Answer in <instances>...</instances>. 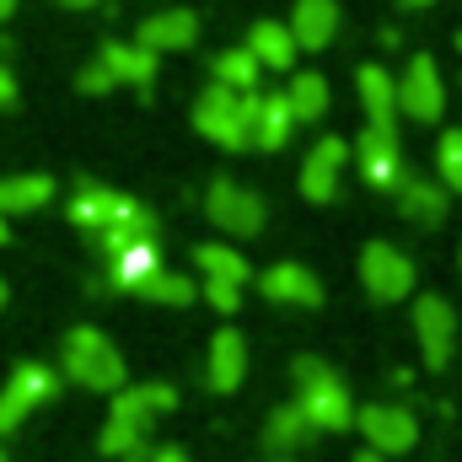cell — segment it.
<instances>
[{
  "instance_id": "38",
  "label": "cell",
  "mask_w": 462,
  "mask_h": 462,
  "mask_svg": "<svg viewBox=\"0 0 462 462\" xmlns=\"http://www.w3.org/2000/svg\"><path fill=\"white\" fill-rule=\"evenodd\" d=\"M398 5H409V11H425V5H436V0H398Z\"/></svg>"
},
{
  "instance_id": "39",
  "label": "cell",
  "mask_w": 462,
  "mask_h": 462,
  "mask_svg": "<svg viewBox=\"0 0 462 462\" xmlns=\"http://www.w3.org/2000/svg\"><path fill=\"white\" fill-rule=\"evenodd\" d=\"M5 301H11V285H5V280H0V312H5Z\"/></svg>"
},
{
  "instance_id": "28",
  "label": "cell",
  "mask_w": 462,
  "mask_h": 462,
  "mask_svg": "<svg viewBox=\"0 0 462 462\" xmlns=\"http://www.w3.org/2000/svg\"><path fill=\"white\" fill-rule=\"evenodd\" d=\"M210 81L216 87H231V92H258V81H263V65L236 43V49H221L216 54V65H210Z\"/></svg>"
},
{
  "instance_id": "14",
  "label": "cell",
  "mask_w": 462,
  "mask_h": 462,
  "mask_svg": "<svg viewBox=\"0 0 462 462\" xmlns=\"http://www.w3.org/2000/svg\"><path fill=\"white\" fill-rule=\"evenodd\" d=\"M258 291H263V301H274V307H301V312H318L328 296H323V280L307 269V263H296V258H280V263H269L263 274H258Z\"/></svg>"
},
{
  "instance_id": "29",
  "label": "cell",
  "mask_w": 462,
  "mask_h": 462,
  "mask_svg": "<svg viewBox=\"0 0 462 462\" xmlns=\"http://www.w3.org/2000/svg\"><path fill=\"white\" fill-rule=\"evenodd\" d=\"M134 296H145V301H156V307H189V301H199V285H194L189 274H178V269H156Z\"/></svg>"
},
{
  "instance_id": "6",
  "label": "cell",
  "mask_w": 462,
  "mask_h": 462,
  "mask_svg": "<svg viewBox=\"0 0 462 462\" xmlns=\"http://www.w3.org/2000/svg\"><path fill=\"white\" fill-rule=\"evenodd\" d=\"M54 393H60V371H49L43 360H22L0 387V436L27 425L43 403H54Z\"/></svg>"
},
{
  "instance_id": "26",
  "label": "cell",
  "mask_w": 462,
  "mask_h": 462,
  "mask_svg": "<svg viewBox=\"0 0 462 462\" xmlns=\"http://www.w3.org/2000/svg\"><path fill=\"white\" fill-rule=\"evenodd\" d=\"M285 103H291L296 124H323V118H328V103H334L328 76H323V70H296V76L285 81Z\"/></svg>"
},
{
  "instance_id": "2",
  "label": "cell",
  "mask_w": 462,
  "mask_h": 462,
  "mask_svg": "<svg viewBox=\"0 0 462 462\" xmlns=\"http://www.w3.org/2000/svg\"><path fill=\"white\" fill-rule=\"evenodd\" d=\"M172 409H178V387H167V382H134V387H118L114 409H108V425H103V436H97V447H103L108 457H134V452H145L151 425H156L162 414H172Z\"/></svg>"
},
{
  "instance_id": "13",
  "label": "cell",
  "mask_w": 462,
  "mask_h": 462,
  "mask_svg": "<svg viewBox=\"0 0 462 462\" xmlns=\"http://www.w3.org/2000/svg\"><path fill=\"white\" fill-rule=\"evenodd\" d=\"M345 167H349V145L339 134H323V140L307 151L301 172H296L301 199H307V205H334V199H339V183H345Z\"/></svg>"
},
{
  "instance_id": "4",
  "label": "cell",
  "mask_w": 462,
  "mask_h": 462,
  "mask_svg": "<svg viewBox=\"0 0 462 462\" xmlns=\"http://www.w3.org/2000/svg\"><path fill=\"white\" fill-rule=\"evenodd\" d=\"M60 371H65L76 387H87V393H118V387H129V365H124L118 345L103 328H87V323L65 334Z\"/></svg>"
},
{
  "instance_id": "43",
  "label": "cell",
  "mask_w": 462,
  "mask_h": 462,
  "mask_svg": "<svg viewBox=\"0 0 462 462\" xmlns=\"http://www.w3.org/2000/svg\"><path fill=\"white\" fill-rule=\"evenodd\" d=\"M0 462H5V447H0Z\"/></svg>"
},
{
  "instance_id": "22",
  "label": "cell",
  "mask_w": 462,
  "mask_h": 462,
  "mask_svg": "<svg viewBox=\"0 0 462 462\" xmlns=\"http://www.w3.org/2000/svg\"><path fill=\"white\" fill-rule=\"evenodd\" d=\"M54 205V178L49 172H11L0 178V216H38Z\"/></svg>"
},
{
  "instance_id": "31",
  "label": "cell",
  "mask_w": 462,
  "mask_h": 462,
  "mask_svg": "<svg viewBox=\"0 0 462 462\" xmlns=\"http://www.w3.org/2000/svg\"><path fill=\"white\" fill-rule=\"evenodd\" d=\"M114 87H118V81L108 76V65H103V60L81 65V76H76V92H81V97H108Z\"/></svg>"
},
{
  "instance_id": "12",
  "label": "cell",
  "mask_w": 462,
  "mask_h": 462,
  "mask_svg": "<svg viewBox=\"0 0 462 462\" xmlns=\"http://www.w3.org/2000/svg\"><path fill=\"white\" fill-rule=\"evenodd\" d=\"M414 339L430 371H447L452 365V349H457V307L436 291L414 296Z\"/></svg>"
},
{
  "instance_id": "20",
  "label": "cell",
  "mask_w": 462,
  "mask_h": 462,
  "mask_svg": "<svg viewBox=\"0 0 462 462\" xmlns=\"http://www.w3.org/2000/svg\"><path fill=\"white\" fill-rule=\"evenodd\" d=\"M355 92H360L365 124L398 129V76H393V70H382V65H360V70H355Z\"/></svg>"
},
{
  "instance_id": "3",
  "label": "cell",
  "mask_w": 462,
  "mask_h": 462,
  "mask_svg": "<svg viewBox=\"0 0 462 462\" xmlns=\"http://www.w3.org/2000/svg\"><path fill=\"white\" fill-rule=\"evenodd\" d=\"M291 382H296V403H301V414L312 420L318 436L355 425V398H349L345 376L323 355H296L291 360Z\"/></svg>"
},
{
  "instance_id": "27",
  "label": "cell",
  "mask_w": 462,
  "mask_h": 462,
  "mask_svg": "<svg viewBox=\"0 0 462 462\" xmlns=\"http://www.w3.org/2000/svg\"><path fill=\"white\" fill-rule=\"evenodd\" d=\"M194 269L205 274V280H221V285H247L253 280V269H247V258L231 247V242H199L194 247Z\"/></svg>"
},
{
  "instance_id": "19",
  "label": "cell",
  "mask_w": 462,
  "mask_h": 462,
  "mask_svg": "<svg viewBox=\"0 0 462 462\" xmlns=\"http://www.w3.org/2000/svg\"><path fill=\"white\" fill-rule=\"evenodd\" d=\"M205 382L210 393H236L247 382V339L236 328L210 334V355H205Z\"/></svg>"
},
{
  "instance_id": "18",
  "label": "cell",
  "mask_w": 462,
  "mask_h": 462,
  "mask_svg": "<svg viewBox=\"0 0 462 462\" xmlns=\"http://www.w3.org/2000/svg\"><path fill=\"white\" fill-rule=\"evenodd\" d=\"M393 205H398V216L414 221V226H441L447 210H452V194H447L436 178H414V172H403V183L393 189Z\"/></svg>"
},
{
  "instance_id": "10",
  "label": "cell",
  "mask_w": 462,
  "mask_h": 462,
  "mask_svg": "<svg viewBox=\"0 0 462 462\" xmlns=\"http://www.w3.org/2000/svg\"><path fill=\"white\" fill-rule=\"evenodd\" d=\"M349 162L360 167V183H365V189L393 194V189L403 183V145H398V129L365 124V129H360V140L349 145Z\"/></svg>"
},
{
  "instance_id": "36",
  "label": "cell",
  "mask_w": 462,
  "mask_h": 462,
  "mask_svg": "<svg viewBox=\"0 0 462 462\" xmlns=\"http://www.w3.org/2000/svg\"><path fill=\"white\" fill-rule=\"evenodd\" d=\"M16 5H22V0H0V22H11V16H16Z\"/></svg>"
},
{
  "instance_id": "7",
  "label": "cell",
  "mask_w": 462,
  "mask_h": 462,
  "mask_svg": "<svg viewBox=\"0 0 462 462\" xmlns=\"http://www.w3.org/2000/svg\"><path fill=\"white\" fill-rule=\"evenodd\" d=\"M414 258L403 253V247H393V242H365L360 247V285H365V296L371 301H382V307H393V301H409L414 296Z\"/></svg>"
},
{
  "instance_id": "21",
  "label": "cell",
  "mask_w": 462,
  "mask_h": 462,
  "mask_svg": "<svg viewBox=\"0 0 462 462\" xmlns=\"http://www.w3.org/2000/svg\"><path fill=\"white\" fill-rule=\"evenodd\" d=\"M318 441V430H312V420L301 414V403L291 398V403H280L269 420H263V447L274 452V457H296L301 447H312Z\"/></svg>"
},
{
  "instance_id": "30",
  "label": "cell",
  "mask_w": 462,
  "mask_h": 462,
  "mask_svg": "<svg viewBox=\"0 0 462 462\" xmlns=\"http://www.w3.org/2000/svg\"><path fill=\"white\" fill-rule=\"evenodd\" d=\"M436 183L447 194H462V129H447L436 145Z\"/></svg>"
},
{
  "instance_id": "17",
  "label": "cell",
  "mask_w": 462,
  "mask_h": 462,
  "mask_svg": "<svg viewBox=\"0 0 462 462\" xmlns=\"http://www.w3.org/2000/svg\"><path fill=\"white\" fill-rule=\"evenodd\" d=\"M339 22H345L339 0H296V11H291L285 27H291V38H296L301 54H323L339 38Z\"/></svg>"
},
{
  "instance_id": "41",
  "label": "cell",
  "mask_w": 462,
  "mask_h": 462,
  "mask_svg": "<svg viewBox=\"0 0 462 462\" xmlns=\"http://www.w3.org/2000/svg\"><path fill=\"white\" fill-rule=\"evenodd\" d=\"M457 54H462V32H457Z\"/></svg>"
},
{
  "instance_id": "24",
  "label": "cell",
  "mask_w": 462,
  "mask_h": 462,
  "mask_svg": "<svg viewBox=\"0 0 462 462\" xmlns=\"http://www.w3.org/2000/svg\"><path fill=\"white\" fill-rule=\"evenodd\" d=\"M103 65H108V76H114L118 87H134V92H151V81H156V60L162 54H151V49H140V43H103V54H97Z\"/></svg>"
},
{
  "instance_id": "15",
  "label": "cell",
  "mask_w": 462,
  "mask_h": 462,
  "mask_svg": "<svg viewBox=\"0 0 462 462\" xmlns=\"http://www.w3.org/2000/svg\"><path fill=\"white\" fill-rule=\"evenodd\" d=\"M296 134V114L285 92H247V140L253 151H285Z\"/></svg>"
},
{
  "instance_id": "9",
  "label": "cell",
  "mask_w": 462,
  "mask_h": 462,
  "mask_svg": "<svg viewBox=\"0 0 462 462\" xmlns=\"http://www.w3.org/2000/svg\"><path fill=\"white\" fill-rule=\"evenodd\" d=\"M447 114V81H441V65L430 54H409L403 76H398V118L409 124H436Z\"/></svg>"
},
{
  "instance_id": "42",
  "label": "cell",
  "mask_w": 462,
  "mask_h": 462,
  "mask_svg": "<svg viewBox=\"0 0 462 462\" xmlns=\"http://www.w3.org/2000/svg\"><path fill=\"white\" fill-rule=\"evenodd\" d=\"M457 269H462V247H457Z\"/></svg>"
},
{
  "instance_id": "11",
  "label": "cell",
  "mask_w": 462,
  "mask_h": 462,
  "mask_svg": "<svg viewBox=\"0 0 462 462\" xmlns=\"http://www.w3.org/2000/svg\"><path fill=\"white\" fill-rule=\"evenodd\" d=\"M355 430H360L365 447L382 452V457H403V452H414V441H420V420H414V409H403V403H365V409H355Z\"/></svg>"
},
{
  "instance_id": "5",
  "label": "cell",
  "mask_w": 462,
  "mask_h": 462,
  "mask_svg": "<svg viewBox=\"0 0 462 462\" xmlns=\"http://www.w3.org/2000/svg\"><path fill=\"white\" fill-rule=\"evenodd\" d=\"M194 129L210 140V145H221V151H247L253 140H247V92H231V87H205L199 97H194Z\"/></svg>"
},
{
  "instance_id": "37",
  "label": "cell",
  "mask_w": 462,
  "mask_h": 462,
  "mask_svg": "<svg viewBox=\"0 0 462 462\" xmlns=\"http://www.w3.org/2000/svg\"><path fill=\"white\" fill-rule=\"evenodd\" d=\"M355 462H387V457H382V452H371V447H365V452H360V457H355Z\"/></svg>"
},
{
  "instance_id": "23",
  "label": "cell",
  "mask_w": 462,
  "mask_h": 462,
  "mask_svg": "<svg viewBox=\"0 0 462 462\" xmlns=\"http://www.w3.org/2000/svg\"><path fill=\"white\" fill-rule=\"evenodd\" d=\"M242 49H247L263 70H296V54H301L296 38H291V27H285V22H269V16L247 27V43H242Z\"/></svg>"
},
{
  "instance_id": "25",
  "label": "cell",
  "mask_w": 462,
  "mask_h": 462,
  "mask_svg": "<svg viewBox=\"0 0 462 462\" xmlns=\"http://www.w3.org/2000/svg\"><path fill=\"white\" fill-rule=\"evenodd\" d=\"M156 269H162L156 236H151V242H129V247H118L114 258H108V285L134 296V291H140V285H145V280H151Z\"/></svg>"
},
{
  "instance_id": "1",
  "label": "cell",
  "mask_w": 462,
  "mask_h": 462,
  "mask_svg": "<svg viewBox=\"0 0 462 462\" xmlns=\"http://www.w3.org/2000/svg\"><path fill=\"white\" fill-rule=\"evenodd\" d=\"M65 216H70L76 231H87L97 242L103 258H114L118 247H129V242H151L156 236V216L140 199H129L118 189H103V183H81L70 194V210Z\"/></svg>"
},
{
  "instance_id": "35",
  "label": "cell",
  "mask_w": 462,
  "mask_h": 462,
  "mask_svg": "<svg viewBox=\"0 0 462 462\" xmlns=\"http://www.w3.org/2000/svg\"><path fill=\"white\" fill-rule=\"evenodd\" d=\"M54 5H65V11H92L97 0H54Z\"/></svg>"
},
{
  "instance_id": "8",
  "label": "cell",
  "mask_w": 462,
  "mask_h": 462,
  "mask_svg": "<svg viewBox=\"0 0 462 462\" xmlns=\"http://www.w3.org/2000/svg\"><path fill=\"white\" fill-rule=\"evenodd\" d=\"M205 216H210V226L226 231V236H258V231L269 226L263 194H253V189L236 183V178H216V183L205 189Z\"/></svg>"
},
{
  "instance_id": "40",
  "label": "cell",
  "mask_w": 462,
  "mask_h": 462,
  "mask_svg": "<svg viewBox=\"0 0 462 462\" xmlns=\"http://www.w3.org/2000/svg\"><path fill=\"white\" fill-rule=\"evenodd\" d=\"M5 236H11V221H5V216H0V242H5Z\"/></svg>"
},
{
  "instance_id": "16",
  "label": "cell",
  "mask_w": 462,
  "mask_h": 462,
  "mask_svg": "<svg viewBox=\"0 0 462 462\" xmlns=\"http://www.w3.org/2000/svg\"><path fill=\"white\" fill-rule=\"evenodd\" d=\"M194 38H199V11H189V5L151 11L134 32V43L151 54H183V49H194Z\"/></svg>"
},
{
  "instance_id": "32",
  "label": "cell",
  "mask_w": 462,
  "mask_h": 462,
  "mask_svg": "<svg viewBox=\"0 0 462 462\" xmlns=\"http://www.w3.org/2000/svg\"><path fill=\"white\" fill-rule=\"evenodd\" d=\"M199 296H205L221 318H231V312L242 307V291H236V285H221V280H205V285H199Z\"/></svg>"
},
{
  "instance_id": "34",
  "label": "cell",
  "mask_w": 462,
  "mask_h": 462,
  "mask_svg": "<svg viewBox=\"0 0 462 462\" xmlns=\"http://www.w3.org/2000/svg\"><path fill=\"white\" fill-rule=\"evenodd\" d=\"M124 462H194L189 452H178V447H156V452H134V457Z\"/></svg>"
},
{
  "instance_id": "33",
  "label": "cell",
  "mask_w": 462,
  "mask_h": 462,
  "mask_svg": "<svg viewBox=\"0 0 462 462\" xmlns=\"http://www.w3.org/2000/svg\"><path fill=\"white\" fill-rule=\"evenodd\" d=\"M16 97H22V92H16V70L0 60V108H16Z\"/></svg>"
}]
</instances>
